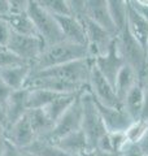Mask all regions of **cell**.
<instances>
[{
	"label": "cell",
	"mask_w": 148,
	"mask_h": 156,
	"mask_svg": "<svg viewBox=\"0 0 148 156\" xmlns=\"http://www.w3.org/2000/svg\"><path fill=\"white\" fill-rule=\"evenodd\" d=\"M143 107H144V95H143V86L139 81L123 98L122 108L127 112L132 121H138L142 119Z\"/></svg>",
	"instance_id": "obj_17"
},
{
	"label": "cell",
	"mask_w": 148,
	"mask_h": 156,
	"mask_svg": "<svg viewBox=\"0 0 148 156\" xmlns=\"http://www.w3.org/2000/svg\"><path fill=\"white\" fill-rule=\"evenodd\" d=\"M79 20L82 21L83 26H85V31H86L88 57L96 58V57L105 55L109 51V48L112 47L116 37H113L112 34L105 31L104 29H101L96 23H93L90 18H87V16H83Z\"/></svg>",
	"instance_id": "obj_7"
},
{
	"label": "cell",
	"mask_w": 148,
	"mask_h": 156,
	"mask_svg": "<svg viewBox=\"0 0 148 156\" xmlns=\"http://www.w3.org/2000/svg\"><path fill=\"white\" fill-rule=\"evenodd\" d=\"M44 43L39 37H25L13 34L8 44V50L14 53L25 64L33 65L44 50Z\"/></svg>",
	"instance_id": "obj_8"
},
{
	"label": "cell",
	"mask_w": 148,
	"mask_h": 156,
	"mask_svg": "<svg viewBox=\"0 0 148 156\" xmlns=\"http://www.w3.org/2000/svg\"><path fill=\"white\" fill-rule=\"evenodd\" d=\"M118 156H120V155H118Z\"/></svg>",
	"instance_id": "obj_44"
},
{
	"label": "cell",
	"mask_w": 148,
	"mask_h": 156,
	"mask_svg": "<svg viewBox=\"0 0 148 156\" xmlns=\"http://www.w3.org/2000/svg\"><path fill=\"white\" fill-rule=\"evenodd\" d=\"M81 126H82V105H81L79 95H78L77 100L73 103V105L55 122L51 133L46 138L42 139H46L48 142L56 144V142H58L65 135L74 133L77 130H81Z\"/></svg>",
	"instance_id": "obj_6"
},
{
	"label": "cell",
	"mask_w": 148,
	"mask_h": 156,
	"mask_svg": "<svg viewBox=\"0 0 148 156\" xmlns=\"http://www.w3.org/2000/svg\"><path fill=\"white\" fill-rule=\"evenodd\" d=\"M116 44L121 57L125 64L131 66L139 77H143L148 72L147 60H146V50L142 47L135 38L127 30V26L120 31L116 37Z\"/></svg>",
	"instance_id": "obj_4"
},
{
	"label": "cell",
	"mask_w": 148,
	"mask_h": 156,
	"mask_svg": "<svg viewBox=\"0 0 148 156\" xmlns=\"http://www.w3.org/2000/svg\"><path fill=\"white\" fill-rule=\"evenodd\" d=\"M8 2H9V14L27 13L30 0H8Z\"/></svg>",
	"instance_id": "obj_31"
},
{
	"label": "cell",
	"mask_w": 148,
	"mask_h": 156,
	"mask_svg": "<svg viewBox=\"0 0 148 156\" xmlns=\"http://www.w3.org/2000/svg\"><path fill=\"white\" fill-rule=\"evenodd\" d=\"M7 139L9 143L17 146L19 148H27L34 140L35 134L31 129V125L29 122L27 116H23L17 122L11 125L5 131Z\"/></svg>",
	"instance_id": "obj_12"
},
{
	"label": "cell",
	"mask_w": 148,
	"mask_h": 156,
	"mask_svg": "<svg viewBox=\"0 0 148 156\" xmlns=\"http://www.w3.org/2000/svg\"><path fill=\"white\" fill-rule=\"evenodd\" d=\"M146 60H147V66H148V42L146 44Z\"/></svg>",
	"instance_id": "obj_42"
},
{
	"label": "cell",
	"mask_w": 148,
	"mask_h": 156,
	"mask_svg": "<svg viewBox=\"0 0 148 156\" xmlns=\"http://www.w3.org/2000/svg\"><path fill=\"white\" fill-rule=\"evenodd\" d=\"M78 95H79V92H78V94H61V95H58L52 103H49L46 108H43V111L46 112V115L49 117V120L55 124L73 105V103L77 100Z\"/></svg>",
	"instance_id": "obj_21"
},
{
	"label": "cell",
	"mask_w": 148,
	"mask_h": 156,
	"mask_svg": "<svg viewBox=\"0 0 148 156\" xmlns=\"http://www.w3.org/2000/svg\"><path fill=\"white\" fill-rule=\"evenodd\" d=\"M3 156H31L25 148H19L17 146H14L12 143L7 142L5 150L3 152Z\"/></svg>",
	"instance_id": "obj_34"
},
{
	"label": "cell",
	"mask_w": 148,
	"mask_h": 156,
	"mask_svg": "<svg viewBox=\"0 0 148 156\" xmlns=\"http://www.w3.org/2000/svg\"><path fill=\"white\" fill-rule=\"evenodd\" d=\"M123 65H125V61H123V58L121 57L120 52H118L116 39H115V42H113L112 47L109 48V51H108L105 55L95 58V66L113 85V87H115L116 78L118 76V73H120L121 68Z\"/></svg>",
	"instance_id": "obj_10"
},
{
	"label": "cell",
	"mask_w": 148,
	"mask_h": 156,
	"mask_svg": "<svg viewBox=\"0 0 148 156\" xmlns=\"http://www.w3.org/2000/svg\"><path fill=\"white\" fill-rule=\"evenodd\" d=\"M120 156H144V155H143L139 144L129 142L125 146V148L122 150V152L120 154Z\"/></svg>",
	"instance_id": "obj_35"
},
{
	"label": "cell",
	"mask_w": 148,
	"mask_h": 156,
	"mask_svg": "<svg viewBox=\"0 0 148 156\" xmlns=\"http://www.w3.org/2000/svg\"><path fill=\"white\" fill-rule=\"evenodd\" d=\"M96 101V100H95ZM99 113L103 120L108 133H122L129 129V126L134 122L131 117L123 108H112V107L101 105L96 101Z\"/></svg>",
	"instance_id": "obj_9"
},
{
	"label": "cell",
	"mask_w": 148,
	"mask_h": 156,
	"mask_svg": "<svg viewBox=\"0 0 148 156\" xmlns=\"http://www.w3.org/2000/svg\"><path fill=\"white\" fill-rule=\"evenodd\" d=\"M140 83L143 86V95H144V107H143L142 120L148 121V72L140 77Z\"/></svg>",
	"instance_id": "obj_33"
},
{
	"label": "cell",
	"mask_w": 148,
	"mask_h": 156,
	"mask_svg": "<svg viewBox=\"0 0 148 156\" xmlns=\"http://www.w3.org/2000/svg\"><path fill=\"white\" fill-rule=\"evenodd\" d=\"M12 91L13 90L9 89V87L2 81V78H0V105H3V107L7 105V101L9 99V96H11Z\"/></svg>",
	"instance_id": "obj_36"
},
{
	"label": "cell",
	"mask_w": 148,
	"mask_h": 156,
	"mask_svg": "<svg viewBox=\"0 0 148 156\" xmlns=\"http://www.w3.org/2000/svg\"><path fill=\"white\" fill-rule=\"evenodd\" d=\"M111 136V143H112V150L116 155H120L122 150L125 148V146L129 143V140L126 138L125 131L122 133H109Z\"/></svg>",
	"instance_id": "obj_30"
},
{
	"label": "cell",
	"mask_w": 148,
	"mask_h": 156,
	"mask_svg": "<svg viewBox=\"0 0 148 156\" xmlns=\"http://www.w3.org/2000/svg\"><path fill=\"white\" fill-rule=\"evenodd\" d=\"M55 18L57 20V23L60 26V30L65 41L87 46L85 26H83L81 20L76 18L74 16H60Z\"/></svg>",
	"instance_id": "obj_13"
},
{
	"label": "cell",
	"mask_w": 148,
	"mask_h": 156,
	"mask_svg": "<svg viewBox=\"0 0 148 156\" xmlns=\"http://www.w3.org/2000/svg\"><path fill=\"white\" fill-rule=\"evenodd\" d=\"M9 25L12 27L13 34L17 35H25V37H38L35 26L29 17L27 13L22 14H9L7 17Z\"/></svg>",
	"instance_id": "obj_22"
},
{
	"label": "cell",
	"mask_w": 148,
	"mask_h": 156,
	"mask_svg": "<svg viewBox=\"0 0 148 156\" xmlns=\"http://www.w3.org/2000/svg\"><path fill=\"white\" fill-rule=\"evenodd\" d=\"M127 30L146 50V44L148 42V22L130 7V4L129 9H127Z\"/></svg>",
	"instance_id": "obj_18"
},
{
	"label": "cell",
	"mask_w": 148,
	"mask_h": 156,
	"mask_svg": "<svg viewBox=\"0 0 148 156\" xmlns=\"http://www.w3.org/2000/svg\"><path fill=\"white\" fill-rule=\"evenodd\" d=\"M88 90L99 104L112 107V108H122V101L117 96L113 85L101 74L95 66V62L91 68L90 80H88Z\"/></svg>",
	"instance_id": "obj_5"
},
{
	"label": "cell",
	"mask_w": 148,
	"mask_h": 156,
	"mask_svg": "<svg viewBox=\"0 0 148 156\" xmlns=\"http://www.w3.org/2000/svg\"><path fill=\"white\" fill-rule=\"evenodd\" d=\"M0 126L7 131V129H8V117H7L5 107H3V105H0Z\"/></svg>",
	"instance_id": "obj_37"
},
{
	"label": "cell",
	"mask_w": 148,
	"mask_h": 156,
	"mask_svg": "<svg viewBox=\"0 0 148 156\" xmlns=\"http://www.w3.org/2000/svg\"><path fill=\"white\" fill-rule=\"evenodd\" d=\"M61 94L48 90H29L27 107L29 109H43L52 103L56 98Z\"/></svg>",
	"instance_id": "obj_25"
},
{
	"label": "cell",
	"mask_w": 148,
	"mask_h": 156,
	"mask_svg": "<svg viewBox=\"0 0 148 156\" xmlns=\"http://www.w3.org/2000/svg\"><path fill=\"white\" fill-rule=\"evenodd\" d=\"M33 68L29 64H22L17 66H12L8 69L0 70V78L9 89L16 91L25 89V85L31 74Z\"/></svg>",
	"instance_id": "obj_15"
},
{
	"label": "cell",
	"mask_w": 148,
	"mask_h": 156,
	"mask_svg": "<svg viewBox=\"0 0 148 156\" xmlns=\"http://www.w3.org/2000/svg\"><path fill=\"white\" fill-rule=\"evenodd\" d=\"M27 14L31 18L34 26H35L38 37L43 41L46 47L55 44V43H58L61 41H65L55 16L48 13L39 4L38 0H30L29 2Z\"/></svg>",
	"instance_id": "obj_3"
},
{
	"label": "cell",
	"mask_w": 148,
	"mask_h": 156,
	"mask_svg": "<svg viewBox=\"0 0 148 156\" xmlns=\"http://www.w3.org/2000/svg\"><path fill=\"white\" fill-rule=\"evenodd\" d=\"M9 16V2L0 0V18H5Z\"/></svg>",
	"instance_id": "obj_38"
},
{
	"label": "cell",
	"mask_w": 148,
	"mask_h": 156,
	"mask_svg": "<svg viewBox=\"0 0 148 156\" xmlns=\"http://www.w3.org/2000/svg\"><path fill=\"white\" fill-rule=\"evenodd\" d=\"M139 147H140V150H142L143 155L148 156V131H147V134H146L144 138H143L140 142H139Z\"/></svg>",
	"instance_id": "obj_40"
},
{
	"label": "cell",
	"mask_w": 148,
	"mask_h": 156,
	"mask_svg": "<svg viewBox=\"0 0 148 156\" xmlns=\"http://www.w3.org/2000/svg\"><path fill=\"white\" fill-rule=\"evenodd\" d=\"M73 156H88L87 154H82V155H73Z\"/></svg>",
	"instance_id": "obj_43"
},
{
	"label": "cell",
	"mask_w": 148,
	"mask_h": 156,
	"mask_svg": "<svg viewBox=\"0 0 148 156\" xmlns=\"http://www.w3.org/2000/svg\"><path fill=\"white\" fill-rule=\"evenodd\" d=\"M12 35H13V31H12V27L9 25L7 17L0 18V48L8 47Z\"/></svg>",
	"instance_id": "obj_29"
},
{
	"label": "cell",
	"mask_w": 148,
	"mask_h": 156,
	"mask_svg": "<svg viewBox=\"0 0 148 156\" xmlns=\"http://www.w3.org/2000/svg\"><path fill=\"white\" fill-rule=\"evenodd\" d=\"M27 119L31 125V129L37 138H46L53 129V124L49 117L46 115L43 109H29L27 111Z\"/></svg>",
	"instance_id": "obj_20"
},
{
	"label": "cell",
	"mask_w": 148,
	"mask_h": 156,
	"mask_svg": "<svg viewBox=\"0 0 148 156\" xmlns=\"http://www.w3.org/2000/svg\"><path fill=\"white\" fill-rule=\"evenodd\" d=\"M88 156H118L113 152H105V151H99V150H95V151H90V152H86Z\"/></svg>",
	"instance_id": "obj_41"
},
{
	"label": "cell",
	"mask_w": 148,
	"mask_h": 156,
	"mask_svg": "<svg viewBox=\"0 0 148 156\" xmlns=\"http://www.w3.org/2000/svg\"><path fill=\"white\" fill-rule=\"evenodd\" d=\"M130 7L148 22V0H129Z\"/></svg>",
	"instance_id": "obj_32"
},
{
	"label": "cell",
	"mask_w": 148,
	"mask_h": 156,
	"mask_svg": "<svg viewBox=\"0 0 148 156\" xmlns=\"http://www.w3.org/2000/svg\"><path fill=\"white\" fill-rule=\"evenodd\" d=\"M27 96H29L27 89L12 91V94L9 96L7 105H5L7 117H8V128L11 125H13L14 122H17L23 116H26L27 111H29Z\"/></svg>",
	"instance_id": "obj_14"
},
{
	"label": "cell",
	"mask_w": 148,
	"mask_h": 156,
	"mask_svg": "<svg viewBox=\"0 0 148 156\" xmlns=\"http://www.w3.org/2000/svg\"><path fill=\"white\" fill-rule=\"evenodd\" d=\"M108 9H109L111 18L115 23L118 34L127 26L129 2H125V0H108Z\"/></svg>",
	"instance_id": "obj_23"
},
{
	"label": "cell",
	"mask_w": 148,
	"mask_h": 156,
	"mask_svg": "<svg viewBox=\"0 0 148 156\" xmlns=\"http://www.w3.org/2000/svg\"><path fill=\"white\" fill-rule=\"evenodd\" d=\"M39 4L55 17L72 16L68 0H38Z\"/></svg>",
	"instance_id": "obj_26"
},
{
	"label": "cell",
	"mask_w": 148,
	"mask_h": 156,
	"mask_svg": "<svg viewBox=\"0 0 148 156\" xmlns=\"http://www.w3.org/2000/svg\"><path fill=\"white\" fill-rule=\"evenodd\" d=\"M7 142H8V139H7L5 130L0 126V156H3V152H4V150H5Z\"/></svg>",
	"instance_id": "obj_39"
},
{
	"label": "cell",
	"mask_w": 148,
	"mask_h": 156,
	"mask_svg": "<svg viewBox=\"0 0 148 156\" xmlns=\"http://www.w3.org/2000/svg\"><path fill=\"white\" fill-rule=\"evenodd\" d=\"M56 146L69 156L82 155L91 151L90 147H88L87 138L82 130H77L74 133L65 135L58 142H56Z\"/></svg>",
	"instance_id": "obj_16"
},
{
	"label": "cell",
	"mask_w": 148,
	"mask_h": 156,
	"mask_svg": "<svg viewBox=\"0 0 148 156\" xmlns=\"http://www.w3.org/2000/svg\"><path fill=\"white\" fill-rule=\"evenodd\" d=\"M79 99H81V105H82L81 130L86 135L90 150L95 151L99 139L105 133H108V131L105 129L104 124H103L96 101L93 99V96L91 95L90 90H88V86L79 94Z\"/></svg>",
	"instance_id": "obj_2"
},
{
	"label": "cell",
	"mask_w": 148,
	"mask_h": 156,
	"mask_svg": "<svg viewBox=\"0 0 148 156\" xmlns=\"http://www.w3.org/2000/svg\"><path fill=\"white\" fill-rule=\"evenodd\" d=\"M88 58L87 46L77 44L68 41H61L55 44L44 47L38 60L31 65V72H39L49 68L64 65L72 61Z\"/></svg>",
	"instance_id": "obj_1"
},
{
	"label": "cell",
	"mask_w": 148,
	"mask_h": 156,
	"mask_svg": "<svg viewBox=\"0 0 148 156\" xmlns=\"http://www.w3.org/2000/svg\"><path fill=\"white\" fill-rule=\"evenodd\" d=\"M25 150L31 156H69L68 154H65L64 151L58 148L56 144L42 138H37Z\"/></svg>",
	"instance_id": "obj_24"
},
{
	"label": "cell",
	"mask_w": 148,
	"mask_h": 156,
	"mask_svg": "<svg viewBox=\"0 0 148 156\" xmlns=\"http://www.w3.org/2000/svg\"><path fill=\"white\" fill-rule=\"evenodd\" d=\"M22 64H25V62L21 58H18L14 53H12L8 48H0V70Z\"/></svg>",
	"instance_id": "obj_28"
},
{
	"label": "cell",
	"mask_w": 148,
	"mask_h": 156,
	"mask_svg": "<svg viewBox=\"0 0 148 156\" xmlns=\"http://www.w3.org/2000/svg\"><path fill=\"white\" fill-rule=\"evenodd\" d=\"M139 81H140L139 74H138L131 66L125 64L121 68V70L116 78V83H115L116 94L118 98H120L121 101L123 100V98L127 95V92H129Z\"/></svg>",
	"instance_id": "obj_19"
},
{
	"label": "cell",
	"mask_w": 148,
	"mask_h": 156,
	"mask_svg": "<svg viewBox=\"0 0 148 156\" xmlns=\"http://www.w3.org/2000/svg\"><path fill=\"white\" fill-rule=\"evenodd\" d=\"M147 131H148V121L140 119L138 121H134V122L129 126V129L125 131V134L130 143L139 144L140 140L146 136Z\"/></svg>",
	"instance_id": "obj_27"
},
{
	"label": "cell",
	"mask_w": 148,
	"mask_h": 156,
	"mask_svg": "<svg viewBox=\"0 0 148 156\" xmlns=\"http://www.w3.org/2000/svg\"><path fill=\"white\" fill-rule=\"evenodd\" d=\"M86 16L97 26L104 29L113 37H117L116 26L108 9V0H86Z\"/></svg>",
	"instance_id": "obj_11"
}]
</instances>
